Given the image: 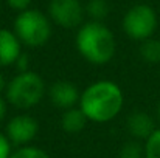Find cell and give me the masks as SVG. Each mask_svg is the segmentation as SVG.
I'll return each instance as SVG.
<instances>
[{
    "label": "cell",
    "instance_id": "cell-21",
    "mask_svg": "<svg viewBox=\"0 0 160 158\" xmlns=\"http://www.w3.org/2000/svg\"><path fill=\"white\" fill-rule=\"evenodd\" d=\"M6 79H5V76L2 74V71H0V93L2 92H5V89H6Z\"/></svg>",
    "mask_w": 160,
    "mask_h": 158
},
{
    "label": "cell",
    "instance_id": "cell-2",
    "mask_svg": "<svg viewBox=\"0 0 160 158\" xmlns=\"http://www.w3.org/2000/svg\"><path fill=\"white\" fill-rule=\"evenodd\" d=\"M75 47L87 62L93 65H104L115 56L117 41L113 33L103 22L90 20L78 28Z\"/></svg>",
    "mask_w": 160,
    "mask_h": 158
},
{
    "label": "cell",
    "instance_id": "cell-11",
    "mask_svg": "<svg viewBox=\"0 0 160 158\" xmlns=\"http://www.w3.org/2000/svg\"><path fill=\"white\" fill-rule=\"evenodd\" d=\"M87 116L84 115V112L79 108V105L64 110L62 116H61V127L64 132L67 133H79L86 124H87Z\"/></svg>",
    "mask_w": 160,
    "mask_h": 158
},
{
    "label": "cell",
    "instance_id": "cell-1",
    "mask_svg": "<svg viewBox=\"0 0 160 158\" xmlns=\"http://www.w3.org/2000/svg\"><path fill=\"white\" fill-rule=\"evenodd\" d=\"M78 105L89 121L104 124L118 116L124 105V95L117 82L100 79L81 92Z\"/></svg>",
    "mask_w": 160,
    "mask_h": 158
},
{
    "label": "cell",
    "instance_id": "cell-16",
    "mask_svg": "<svg viewBox=\"0 0 160 158\" xmlns=\"http://www.w3.org/2000/svg\"><path fill=\"white\" fill-rule=\"evenodd\" d=\"M143 144H145V158H160V127L151 133V136Z\"/></svg>",
    "mask_w": 160,
    "mask_h": 158
},
{
    "label": "cell",
    "instance_id": "cell-12",
    "mask_svg": "<svg viewBox=\"0 0 160 158\" xmlns=\"http://www.w3.org/2000/svg\"><path fill=\"white\" fill-rule=\"evenodd\" d=\"M140 56L148 64H160V39H146L140 45Z\"/></svg>",
    "mask_w": 160,
    "mask_h": 158
},
{
    "label": "cell",
    "instance_id": "cell-6",
    "mask_svg": "<svg viewBox=\"0 0 160 158\" xmlns=\"http://www.w3.org/2000/svg\"><path fill=\"white\" fill-rule=\"evenodd\" d=\"M86 8L79 0H52L48 5V17L58 26L72 30L82 25Z\"/></svg>",
    "mask_w": 160,
    "mask_h": 158
},
{
    "label": "cell",
    "instance_id": "cell-15",
    "mask_svg": "<svg viewBox=\"0 0 160 158\" xmlns=\"http://www.w3.org/2000/svg\"><path fill=\"white\" fill-rule=\"evenodd\" d=\"M9 158H52L44 149L36 146H20L16 151H12Z\"/></svg>",
    "mask_w": 160,
    "mask_h": 158
},
{
    "label": "cell",
    "instance_id": "cell-10",
    "mask_svg": "<svg viewBox=\"0 0 160 158\" xmlns=\"http://www.w3.org/2000/svg\"><path fill=\"white\" fill-rule=\"evenodd\" d=\"M22 54V42L12 30L0 28V67H11Z\"/></svg>",
    "mask_w": 160,
    "mask_h": 158
},
{
    "label": "cell",
    "instance_id": "cell-22",
    "mask_svg": "<svg viewBox=\"0 0 160 158\" xmlns=\"http://www.w3.org/2000/svg\"><path fill=\"white\" fill-rule=\"evenodd\" d=\"M157 121L160 122V101H159V104H157Z\"/></svg>",
    "mask_w": 160,
    "mask_h": 158
},
{
    "label": "cell",
    "instance_id": "cell-18",
    "mask_svg": "<svg viewBox=\"0 0 160 158\" xmlns=\"http://www.w3.org/2000/svg\"><path fill=\"white\" fill-rule=\"evenodd\" d=\"M6 5H8L11 9H14V11H17V12H22V11H25V9L30 8L31 0H6Z\"/></svg>",
    "mask_w": 160,
    "mask_h": 158
},
{
    "label": "cell",
    "instance_id": "cell-20",
    "mask_svg": "<svg viewBox=\"0 0 160 158\" xmlns=\"http://www.w3.org/2000/svg\"><path fill=\"white\" fill-rule=\"evenodd\" d=\"M6 112H8V101L5 98H2V95H0V122L5 119Z\"/></svg>",
    "mask_w": 160,
    "mask_h": 158
},
{
    "label": "cell",
    "instance_id": "cell-19",
    "mask_svg": "<svg viewBox=\"0 0 160 158\" xmlns=\"http://www.w3.org/2000/svg\"><path fill=\"white\" fill-rule=\"evenodd\" d=\"M28 65H30V60H28V56H27L25 53H22V54H20V57L17 59V62L14 64V67L17 68V73L28 71V70H30V68H28Z\"/></svg>",
    "mask_w": 160,
    "mask_h": 158
},
{
    "label": "cell",
    "instance_id": "cell-13",
    "mask_svg": "<svg viewBox=\"0 0 160 158\" xmlns=\"http://www.w3.org/2000/svg\"><path fill=\"white\" fill-rule=\"evenodd\" d=\"M86 14L92 20L101 22L109 14V5H107L106 0H89L86 5Z\"/></svg>",
    "mask_w": 160,
    "mask_h": 158
},
{
    "label": "cell",
    "instance_id": "cell-9",
    "mask_svg": "<svg viewBox=\"0 0 160 158\" xmlns=\"http://www.w3.org/2000/svg\"><path fill=\"white\" fill-rule=\"evenodd\" d=\"M126 127H128V132L131 133L132 140H138V141H146L151 136V133L157 129L154 118L149 113L142 112V110L132 112L128 116Z\"/></svg>",
    "mask_w": 160,
    "mask_h": 158
},
{
    "label": "cell",
    "instance_id": "cell-14",
    "mask_svg": "<svg viewBox=\"0 0 160 158\" xmlns=\"http://www.w3.org/2000/svg\"><path fill=\"white\" fill-rule=\"evenodd\" d=\"M118 158H145V144L138 140L124 143L120 149Z\"/></svg>",
    "mask_w": 160,
    "mask_h": 158
},
{
    "label": "cell",
    "instance_id": "cell-17",
    "mask_svg": "<svg viewBox=\"0 0 160 158\" xmlns=\"http://www.w3.org/2000/svg\"><path fill=\"white\" fill-rule=\"evenodd\" d=\"M12 154V143L8 140L6 133L0 132V158H9Z\"/></svg>",
    "mask_w": 160,
    "mask_h": 158
},
{
    "label": "cell",
    "instance_id": "cell-7",
    "mask_svg": "<svg viewBox=\"0 0 160 158\" xmlns=\"http://www.w3.org/2000/svg\"><path fill=\"white\" fill-rule=\"evenodd\" d=\"M38 132H39V122L34 116L28 113H19L12 116L5 127L8 140L17 147L28 146L36 138Z\"/></svg>",
    "mask_w": 160,
    "mask_h": 158
},
{
    "label": "cell",
    "instance_id": "cell-3",
    "mask_svg": "<svg viewBox=\"0 0 160 158\" xmlns=\"http://www.w3.org/2000/svg\"><path fill=\"white\" fill-rule=\"evenodd\" d=\"M45 95V81L42 79V76L31 70L17 73L11 81H8L5 89V99L20 110H27L38 105Z\"/></svg>",
    "mask_w": 160,
    "mask_h": 158
},
{
    "label": "cell",
    "instance_id": "cell-5",
    "mask_svg": "<svg viewBox=\"0 0 160 158\" xmlns=\"http://www.w3.org/2000/svg\"><path fill=\"white\" fill-rule=\"evenodd\" d=\"M157 23L159 19L156 9L146 3H137L126 11L121 25L129 39L143 42L152 37L157 30Z\"/></svg>",
    "mask_w": 160,
    "mask_h": 158
},
{
    "label": "cell",
    "instance_id": "cell-4",
    "mask_svg": "<svg viewBox=\"0 0 160 158\" xmlns=\"http://www.w3.org/2000/svg\"><path fill=\"white\" fill-rule=\"evenodd\" d=\"M14 34L22 45L38 48L45 45L52 37V20L38 9H25L17 14L14 20Z\"/></svg>",
    "mask_w": 160,
    "mask_h": 158
},
{
    "label": "cell",
    "instance_id": "cell-8",
    "mask_svg": "<svg viewBox=\"0 0 160 158\" xmlns=\"http://www.w3.org/2000/svg\"><path fill=\"white\" fill-rule=\"evenodd\" d=\"M47 95L52 104L61 108L62 112L76 107L79 104V98H81V92L78 90V87L73 82L65 81V79L54 81L50 85V89L47 90Z\"/></svg>",
    "mask_w": 160,
    "mask_h": 158
}]
</instances>
